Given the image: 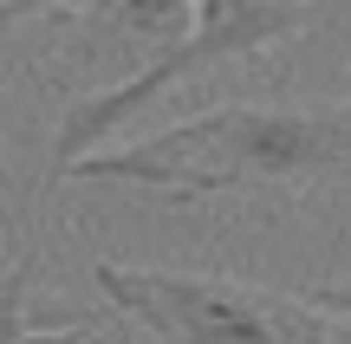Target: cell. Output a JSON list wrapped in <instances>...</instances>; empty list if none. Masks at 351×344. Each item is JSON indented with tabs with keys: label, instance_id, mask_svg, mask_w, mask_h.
<instances>
[{
	"label": "cell",
	"instance_id": "6da1fadb",
	"mask_svg": "<svg viewBox=\"0 0 351 344\" xmlns=\"http://www.w3.org/2000/svg\"><path fill=\"white\" fill-rule=\"evenodd\" d=\"M65 182H124L176 202L351 182V104H215L130 150H91Z\"/></svg>",
	"mask_w": 351,
	"mask_h": 344
},
{
	"label": "cell",
	"instance_id": "7a4b0ae2",
	"mask_svg": "<svg viewBox=\"0 0 351 344\" xmlns=\"http://www.w3.org/2000/svg\"><path fill=\"white\" fill-rule=\"evenodd\" d=\"M91 286L124 325L163 344H339L313 299H280L241 280L91 260Z\"/></svg>",
	"mask_w": 351,
	"mask_h": 344
},
{
	"label": "cell",
	"instance_id": "3957f363",
	"mask_svg": "<svg viewBox=\"0 0 351 344\" xmlns=\"http://www.w3.org/2000/svg\"><path fill=\"white\" fill-rule=\"evenodd\" d=\"M306 20H313V0H208V7H202V26L182 46L156 52L143 72H130L124 85L98 91V98H72L65 104V124H59V137H52V182H65L72 163H85L117 124H130V117H137L143 104H156L169 85H182V78H195V72H215V65H228V59H254V52L293 39Z\"/></svg>",
	"mask_w": 351,
	"mask_h": 344
},
{
	"label": "cell",
	"instance_id": "277c9868",
	"mask_svg": "<svg viewBox=\"0 0 351 344\" xmlns=\"http://www.w3.org/2000/svg\"><path fill=\"white\" fill-rule=\"evenodd\" d=\"M202 7H208V0H91L85 26L117 33V39H137V46H150V59H156V52L182 46V39L202 26Z\"/></svg>",
	"mask_w": 351,
	"mask_h": 344
},
{
	"label": "cell",
	"instance_id": "5b68a950",
	"mask_svg": "<svg viewBox=\"0 0 351 344\" xmlns=\"http://www.w3.org/2000/svg\"><path fill=\"white\" fill-rule=\"evenodd\" d=\"M33 267L39 254H20L0 280V344H98L91 319H39L33 312Z\"/></svg>",
	"mask_w": 351,
	"mask_h": 344
},
{
	"label": "cell",
	"instance_id": "8992f818",
	"mask_svg": "<svg viewBox=\"0 0 351 344\" xmlns=\"http://www.w3.org/2000/svg\"><path fill=\"white\" fill-rule=\"evenodd\" d=\"M91 0H0V26L13 20H39V13H85Z\"/></svg>",
	"mask_w": 351,
	"mask_h": 344
},
{
	"label": "cell",
	"instance_id": "52a82bcc",
	"mask_svg": "<svg viewBox=\"0 0 351 344\" xmlns=\"http://www.w3.org/2000/svg\"><path fill=\"white\" fill-rule=\"evenodd\" d=\"M313 306H319V312H339V319H351V286H319Z\"/></svg>",
	"mask_w": 351,
	"mask_h": 344
},
{
	"label": "cell",
	"instance_id": "ba28073f",
	"mask_svg": "<svg viewBox=\"0 0 351 344\" xmlns=\"http://www.w3.org/2000/svg\"><path fill=\"white\" fill-rule=\"evenodd\" d=\"M111 344H130V338H124V332H117V338H111Z\"/></svg>",
	"mask_w": 351,
	"mask_h": 344
}]
</instances>
